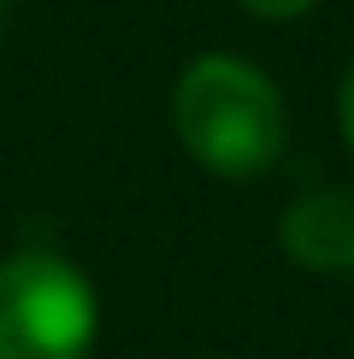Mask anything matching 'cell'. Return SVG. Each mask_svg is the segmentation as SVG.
I'll return each instance as SVG.
<instances>
[{
  "label": "cell",
  "instance_id": "6da1fadb",
  "mask_svg": "<svg viewBox=\"0 0 354 359\" xmlns=\"http://www.w3.org/2000/svg\"><path fill=\"white\" fill-rule=\"evenodd\" d=\"M171 130L201 171L248 183L284 154V95L242 53H201L171 88Z\"/></svg>",
  "mask_w": 354,
  "mask_h": 359
},
{
  "label": "cell",
  "instance_id": "7a4b0ae2",
  "mask_svg": "<svg viewBox=\"0 0 354 359\" xmlns=\"http://www.w3.org/2000/svg\"><path fill=\"white\" fill-rule=\"evenodd\" d=\"M95 289L71 259L24 248L0 265V359H88Z\"/></svg>",
  "mask_w": 354,
  "mask_h": 359
},
{
  "label": "cell",
  "instance_id": "3957f363",
  "mask_svg": "<svg viewBox=\"0 0 354 359\" xmlns=\"http://www.w3.org/2000/svg\"><path fill=\"white\" fill-rule=\"evenodd\" d=\"M277 236L301 271H324V277L354 271V189H313L289 201Z\"/></svg>",
  "mask_w": 354,
  "mask_h": 359
},
{
  "label": "cell",
  "instance_id": "277c9868",
  "mask_svg": "<svg viewBox=\"0 0 354 359\" xmlns=\"http://www.w3.org/2000/svg\"><path fill=\"white\" fill-rule=\"evenodd\" d=\"M242 6H248V12H260V18H277V24H284V18H301L313 0H242Z\"/></svg>",
  "mask_w": 354,
  "mask_h": 359
},
{
  "label": "cell",
  "instance_id": "5b68a950",
  "mask_svg": "<svg viewBox=\"0 0 354 359\" xmlns=\"http://www.w3.org/2000/svg\"><path fill=\"white\" fill-rule=\"evenodd\" d=\"M336 118H343V136L354 147V65H348V77H343V95H336Z\"/></svg>",
  "mask_w": 354,
  "mask_h": 359
}]
</instances>
